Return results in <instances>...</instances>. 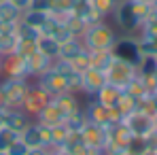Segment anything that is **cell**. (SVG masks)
Instances as JSON below:
<instances>
[{"label":"cell","instance_id":"6da1fadb","mask_svg":"<svg viewBox=\"0 0 157 155\" xmlns=\"http://www.w3.org/2000/svg\"><path fill=\"white\" fill-rule=\"evenodd\" d=\"M151 4L142 0H121L115 11L110 13L115 19V26L119 28L123 34H138L144 17L151 13Z\"/></svg>","mask_w":157,"mask_h":155},{"label":"cell","instance_id":"7a4b0ae2","mask_svg":"<svg viewBox=\"0 0 157 155\" xmlns=\"http://www.w3.org/2000/svg\"><path fill=\"white\" fill-rule=\"evenodd\" d=\"M117 38H119V36H117L115 28L108 26L104 19L98 21V24H94V26H89L83 34H81V41H83L85 49H89V51H96V49L110 51Z\"/></svg>","mask_w":157,"mask_h":155},{"label":"cell","instance_id":"3957f363","mask_svg":"<svg viewBox=\"0 0 157 155\" xmlns=\"http://www.w3.org/2000/svg\"><path fill=\"white\" fill-rule=\"evenodd\" d=\"M30 79H17V77H2L0 79V89H2V98L4 104L11 108H21V102L28 94L30 87Z\"/></svg>","mask_w":157,"mask_h":155},{"label":"cell","instance_id":"277c9868","mask_svg":"<svg viewBox=\"0 0 157 155\" xmlns=\"http://www.w3.org/2000/svg\"><path fill=\"white\" fill-rule=\"evenodd\" d=\"M83 110H85V117L87 121L91 123H98V126H108V123H115V121H123L121 115L117 113V108H108L102 102H98L96 98H87V102L83 104Z\"/></svg>","mask_w":157,"mask_h":155},{"label":"cell","instance_id":"5b68a950","mask_svg":"<svg viewBox=\"0 0 157 155\" xmlns=\"http://www.w3.org/2000/svg\"><path fill=\"white\" fill-rule=\"evenodd\" d=\"M110 51H113L115 57H119L123 62H130L134 66H138L140 60H142V51H140V45H138L136 34H123V36H119L115 41V45H113Z\"/></svg>","mask_w":157,"mask_h":155},{"label":"cell","instance_id":"8992f818","mask_svg":"<svg viewBox=\"0 0 157 155\" xmlns=\"http://www.w3.org/2000/svg\"><path fill=\"white\" fill-rule=\"evenodd\" d=\"M104 75H106V83L117 85V87L123 89L132 79L138 75V70H136V66L130 64V62H123L119 57H113V62H110V66L104 70Z\"/></svg>","mask_w":157,"mask_h":155},{"label":"cell","instance_id":"52a82bcc","mask_svg":"<svg viewBox=\"0 0 157 155\" xmlns=\"http://www.w3.org/2000/svg\"><path fill=\"white\" fill-rule=\"evenodd\" d=\"M51 102V96L40 87V85H36V83H30V87H28V94L26 98H24V102H21V110L26 113L28 117H36L47 104Z\"/></svg>","mask_w":157,"mask_h":155},{"label":"cell","instance_id":"ba28073f","mask_svg":"<svg viewBox=\"0 0 157 155\" xmlns=\"http://www.w3.org/2000/svg\"><path fill=\"white\" fill-rule=\"evenodd\" d=\"M34 83L36 85H40L51 98L55 96H59V94H64V91H68V83H66V77L59 72V70H55V68H47L43 75H38V77L34 79Z\"/></svg>","mask_w":157,"mask_h":155},{"label":"cell","instance_id":"9c48e42d","mask_svg":"<svg viewBox=\"0 0 157 155\" xmlns=\"http://www.w3.org/2000/svg\"><path fill=\"white\" fill-rule=\"evenodd\" d=\"M30 121H32V117H28L21 108H11L6 104L0 108V123L6 126V128H11L13 132H17V134H21Z\"/></svg>","mask_w":157,"mask_h":155},{"label":"cell","instance_id":"30bf717a","mask_svg":"<svg viewBox=\"0 0 157 155\" xmlns=\"http://www.w3.org/2000/svg\"><path fill=\"white\" fill-rule=\"evenodd\" d=\"M123 123L128 126V130L132 132V136H142V138L155 128V126H153V115L142 113V110H134L128 117H123Z\"/></svg>","mask_w":157,"mask_h":155},{"label":"cell","instance_id":"8fae6325","mask_svg":"<svg viewBox=\"0 0 157 155\" xmlns=\"http://www.w3.org/2000/svg\"><path fill=\"white\" fill-rule=\"evenodd\" d=\"M106 83V75L102 70L96 68H87L85 72H81V94L87 98H94Z\"/></svg>","mask_w":157,"mask_h":155},{"label":"cell","instance_id":"7c38bea8","mask_svg":"<svg viewBox=\"0 0 157 155\" xmlns=\"http://www.w3.org/2000/svg\"><path fill=\"white\" fill-rule=\"evenodd\" d=\"M2 77H17V79H30L26 70V60L17 53L2 55ZM32 81V79H30Z\"/></svg>","mask_w":157,"mask_h":155},{"label":"cell","instance_id":"4fadbf2b","mask_svg":"<svg viewBox=\"0 0 157 155\" xmlns=\"http://www.w3.org/2000/svg\"><path fill=\"white\" fill-rule=\"evenodd\" d=\"M81 136H83V142L87 147H98V149H104L106 147V128L104 126L87 121L83 126V130H81Z\"/></svg>","mask_w":157,"mask_h":155},{"label":"cell","instance_id":"5bb4252c","mask_svg":"<svg viewBox=\"0 0 157 155\" xmlns=\"http://www.w3.org/2000/svg\"><path fill=\"white\" fill-rule=\"evenodd\" d=\"M19 138L26 142L30 149H34V147H45L47 149V142H45V126H40L38 121H30L26 126V130L19 134Z\"/></svg>","mask_w":157,"mask_h":155},{"label":"cell","instance_id":"9a60e30c","mask_svg":"<svg viewBox=\"0 0 157 155\" xmlns=\"http://www.w3.org/2000/svg\"><path fill=\"white\" fill-rule=\"evenodd\" d=\"M51 66H53V60L47 57V55H43L38 49L32 53L30 57H26V70H28V77L30 79H36L38 75H43Z\"/></svg>","mask_w":157,"mask_h":155},{"label":"cell","instance_id":"2e32d148","mask_svg":"<svg viewBox=\"0 0 157 155\" xmlns=\"http://www.w3.org/2000/svg\"><path fill=\"white\" fill-rule=\"evenodd\" d=\"M34 121L43 123V126H57V123H64V121H66V115L62 113V108H59V106L55 104V100L51 98V102L34 117Z\"/></svg>","mask_w":157,"mask_h":155},{"label":"cell","instance_id":"e0dca14e","mask_svg":"<svg viewBox=\"0 0 157 155\" xmlns=\"http://www.w3.org/2000/svg\"><path fill=\"white\" fill-rule=\"evenodd\" d=\"M121 94H123V89L121 87H117V85H110V83H104V87L94 96L98 102H102L104 106L108 108H115L117 102H119V98H121Z\"/></svg>","mask_w":157,"mask_h":155},{"label":"cell","instance_id":"ac0fdd59","mask_svg":"<svg viewBox=\"0 0 157 155\" xmlns=\"http://www.w3.org/2000/svg\"><path fill=\"white\" fill-rule=\"evenodd\" d=\"M53 100H55V104L62 108V113H64L66 117L83 108V104H81V100H78V96H77V94H72V91H64V94L55 96Z\"/></svg>","mask_w":157,"mask_h":155},{"label":"cell","instance_id":"d6986e66","mask_svg":"<svg viewBox=\"0 0 157 155\" xmlns=\"http://www.w3.org/2000/svg\"><path fill=\"white\" fill-rule=\"evenodd\" d=\"M83 49H85L83 41H81L78 36H72V38H68V41L59 43V53H57V57H59V60L70 62V60H75V57H77Z\"/></svg>","mask_w":157,"mask_h":155},{"label":"cell","instance_id":"ffe728a7","mask_svg":"<svg viewBox=\"0 0 157 155\" xmlns=\"http://www.w3.org/2000/svg\"><path fill=\"white\" fill-rule=\"evenodd\" d=\"M49 128V149H62L68 140V134L70 130L66 128L64 123H57V126H47Z\"/></svg>","mask_w":157,"mask_h":155},{"label":"cell","instance_id":"44dd1931","mask_svg":"<svg viewBox=\"0 0 157 155\" xmlns=\"http://www.w3.org/2000/svg\"><path fill=\"white\" fill-rule=\"evenodd\" d=\"M36 49L43 53V55L51 57V60H57L59 43H57L53 36H49V34H40V36H38V41H36Z\"/></svg>","mask_w":157,"mask_h":155},{"label":"cell","instance_id":"7402d4cb","mask_svg":"<svg viewBox=\"0 0 157 155\" xmlns=\"http://www.w3.org/2000/svg\"><path fill=\"white\" fill-rule=\"evenodd\" d=\"M21 9H17L13 2H9V0H4V2H0V24H11V26H15L19 19H21Z\"/></svg>","mask_w":157,"mask_h":155},{"label":"cell","instance_id":"603a6c76","mask_svg":"<svg viewBox=\"0 0 157 155\" xmlns=\"http://www.w3.org/2000/svg\"><path fill=\"white\" fill-rule=\"evenodd\" d=\"M89 51V49H87ZM113 51H102V49H96V51H89V68H96V70H102L104 72L106 68L110 66L113 62Z\"/></svg>","mask_w":157,"mask_h":155},{"label":"cell","instance_id":"cb8c5ba5","mask_svg":"<svg viewBox=\"0 0 157 155\" xmlns=\"http://www.w3.org/2000/svg\"><path fill=\"white\" fill-rule=\"evenodd\" d=\"M49 19V13H43V11H34V9H26L21 13V21H26L30 26H34L36 30H43V26L47 24Z\"/></svg>","mask_w":157,"mask_h":155},{"label":"cell","instance_id":"d4e9b609","mask_svg":"<svg viewBox=\"0 0 157 155\" xmlns=\"http://www.w3.org/2000/svg\"><path fill=\"white\" fill-rule=\"evenodd\" d=\"M138 75L144 79H151L157 75V55H142L140 64L136 66Z\"/></svg>","mask_w":157,"mask_h":155},{"label":"cell","instance_id":"484cf974","mask_svg":"<svg viewBox=\"0 0 157 155\" xmlns=\"http://www.w3.org/2000/svg\"><path fill=\"white\" fill-rule=\"evenodd\" d=\"M15 34H17V38L19 41H38V36H40V30H36L34 26H30L26 21H17V26H15Z\"/></svg>","mask_w":157,"mask_h":155},{"label":"cell","instance_id":"4316f807","mask_svg":"<svg viewBox=\"0 0 157 155\" xmlns=\"http://www.w3.org/2000/svg\"><path fill=\"white\" fill-rule=\"evenodd\" d=\"M115 108H117V113H119V115H121V119H123V117H128L130 113H134V110L138 108V100H136V98H132L130 94H125V91H123Z\"/></svg>","mask_w":157,"mask_h":155},{"label":"cell","instance_id":"83f0119b","mask_svg":"<svg viewBox=\"0 0 157 155\" xmlns=\"http://www.w3.org/2000/svg\"><path fill=\"white\" fill-rule=\"evenodd\" d=\"M119 2H121V0H89L91 9H94L102 19H106V17L115 11V6H117Z\"/></svg>","mask_w":157,"mask_h":155},{"label":"cell","instance_id":"f1b7e54d","mask_svg":"<svg viewBox=\"0 0 157 155\" xmlns=\"http://www.w3.org/2000/svg\"><path fill=\"white\" fill-rule=\"evenodd\" d=\"M85 123H87V117H85V110L83 108L77 110V113H72V115H68L66 121H64V126L70 130V132H81Z\"/></svg>","mask_w":157,"mask_h":155},{"label":"cell","instance_id":"f546056e","mask_svg":"<svg viewBox=\"0 0 157 155\" xmlns=\"http://www.w3.org/2000/svg\"><path fill=\"white\" fill-rule=\"evenodd\" d=\"M17 43V34L15 32H0V55L13 53Z\"/></svg>","mask_w":157,"mask_h":155},{"label":"cell","instance_id":"4dcf8cb0","mask_svg":"<svg viewBox=\"0 0 157 155\" xmlns=\"http://www.w3.org/2000/svg\"><path fill=\"white\" fill-rule=\"evenodd\" d=\"M36 51V43L34 41H19L17 38V43H15V49H13V53H17L19 57H30L32 53Z\"/></svg>","mask_w":157,"mask_h":155},{"label":"cell","instance_id":"1f68e13d","mask_svg":"<svg viewBox=\"0 0 157 155\" xmlns=\"http://www.w3.org/2000/svg\"><path fill=\"white\" fill-rule=\"evenodd\" d=\"M17 138H19L17 132H13V130L6 128V126H0V151H6V147L13 140H17Z\"/></svg>","mask_w":157,"mask_h":155},{"label":"cell","instance_id":"d6a6232c","mask_svg":"<svg viewBox=\"0 0 157 155\" xmlns=\"http://www.w3.org/2000/svg\"><path fill=\"white\" fill-rule=\"evenodd\" d=\"M70 64H72V68H75L77 72H85V70L89 68V51L83 49L75 60H70Z\"/></svg>","mask_w":157,"mask_h":155},{"label":"cell","instance_id":"836d02e7","mask_svg":"<svg viewBox=\"0 0 157 155\" xmlns=\"http://www.w3.org/2000/svg\"><path fill=\"white\" fill-rule=\"evenodd\" d=\"M128 151L134 155H140L147 151V142H144V138L142 136H132V140L128 142Z\"/></svg>","mask_w":157,"mask_h":155},{"label":"cell","instance_id":"e575fe53","mask_svg":"<svg viewBox=\"0 0 157 155\" xmlns=\"http://www.w3.org/2000/svg\"><path fill=\"white\" fill-rule=\"evenodd\" d=\"M28 149H30V147H28L26 142H24L21 138H17V140H13V142L6 147V151H4V153H6V155H26Z\"/></svg>","mask_w":157,"mask_h":155},{"label":"cell","instance_id":"d590c367","mask_svg":"<svg viewBox=\"0 0 157 155\" xmlns=\"http://www.w3.org/2000/svg\"><path fill=\"white\" fill-rule=\"evenodd\" d=\"M34 11H43V13H51L53 11V0H30V6Z\"/></svg>","mask_w":157,"mask_h":155},{"label":"cell","instance_id":"8d00e7d4","mask_svg":"<svg viewBox=\"0 0 157 155\" xmlns=\"http://www.w3.org/2000/svg\"><path fill=\"white\" fill-rule=\"evenodd\" d=\"M144 142H147V149H149V151H155L157 153V130L155 128L144 136Z\"/></svg>","mask_w":157,"mask_h":155},{"label":"cell","instance_id":"74e56055","mask_svg":"<svg viewBox=\"0 0 157 155\" xmlns=\"http://www.w3.org/2000/svg\"><path fill=\"white\" fill-rule=\"evenodd\" d=\"M26 155H47V149L45 147H34V149H28Z\"/></svg>","mask_w":157,"mask_h":155},{"label":"cell","instance_id":"f35d334b","mask_svg":"<svg viewBox=\"0 0 157 155\" xmlns=\"http://www.w3.org/2000/svg\"><path fill=\"white\" fill-rule=\"evenodd\" d=\"M9 2H13L17 9H21V11H26L28 6H30V0H9Z\"/></svg>","mask_w":157,"mask_h":155},{"label":"cell","instance_id":"ab89813d","mask_svg":"<svg viewBox=\"0 0 157 155\" xmlns=\"http://www.w3.org/2000/svg\"><path fill=\"white\" fill-rule=\"evenodd\" d=\"M83 4H89V0H72V9H70V11H75V9L83 6Z\"/></svg>","mask_w":157,"mask_h":155},{"label":"cell","instance_id":"60d3db41","mask_svg":"<svg viewBox=\"0 0 157 155\" xmlns=\"http://www.w3.org/2000/svg\"><path fill=\"white\" fill-rule=\"evenodd\" d=\"M57 151V155H72L70 151H66V149H55Z\"/></svg>","mask_w":157,"mask_h":155},{"label":"cell","instance_id":"b9f144b4","mask_svg":"<svg viewBox=\"0 0 157 155\" xmlns=\"http://www.w3.org/2000/svg\"><path fill=\"white\" fill-rule=\"evenodd\" d=\"M47 155H57V151L55 149H47Z\"/></svg>","mask_w":157,"mask_h":155},{"label":"cell","instance_id":"7bdbcfd3","mask_svg":"<svg viewBox=\"0 0 157 155\" xmlns=\"http://www.w3.org/2000/svg\"><path fill=\"white\" fill-rule=\"evenodd\" d=\"M140 155H157V153H155V151H149V149H147L144 153H140Z\"/></svg>","mask_w":157,"mask_h":155},{"label":"cell","instance_id":"ee69618b","mask_svg":"<svg viewBox=\"0 0 157 155\" xmlns=\"http://www.w3.org/2000/svg\"><path fill=\"white\" fill-rule=\"evenodd\" d=\"M4 106V98H2V89H0V108Z\"/></svg>","mask_w":157,"mask_h":155},{"label":"cell","instance_id":"f6af8a7d","mask_svg":"<svg viewBox=\"0 0 157 155\" xmlns=\"http://www.w3.org/2000/svg\"><path fill=\"white\" fill-rule=\"evenodd\" d=\"M153 126H155V130H157V113L153 115Z\"/></svg>","mask_w":157,"mask_h":155},{"label":"cell","instance_id":"bcb514c9","mask_svg":"<svg viewBox=\"0 0 157 155\" xmlns=\"http://www.w3.org/2000/svg\"><path fill=\"white\" fill-rule=\"evenodd\" d=\"M0 79H2V55H0Z\"/></svg>","mask_w":157,"mask_h":155},{"label":"cell","instance_id":"7dc6e473","mask_svg":"<svg viewBox=\"0 0 157 155\" xmlns=\"http://www.w3.org/2000/svg\"><path fill=\"white\" fill-rule=\"evenodd\" d=\"M121 155H134V153H130V151H125V153H121Z\"/></svg>","mask_w":157,"mask_h":155},{"label":"cell","instance_id":"c3c4849f","mask_svg":"<svg viewBox=\"0 0 157 155\" xmlns=\"http://www.w3.org/2000/svg\"><path fill=\"white\" fill-rule=\"evenodd\" d=\"M0 155H6V153H4V151H0Z\"/></svg>","mask_w":157,"mask_h":155},{"label":"cell","instance_id":"681fc988","mask_svg":"<svg viewBox=\"0 0 157 155\" xmlns=\"http://www.w3.org/2000/svg\"><path fill=\"white\" fill-rule=\"evenodd\" d=\"M0 2H4V0H0Z\"/></svg>","mask_w":157,"mask_h":155},{"label":"cell","instance_id":"f907efd6","mask_svg":"<svg viewBox=\"0 0 157 155\" xmlns=\"http://www.w3.org/2000/svg\"><path fill=\"white\" fill-rule=\"evenodd\" d=\"M0 126H2V123H0Z\"/></svg>","mask_w":157,"mask_h":155}]
</instances>
